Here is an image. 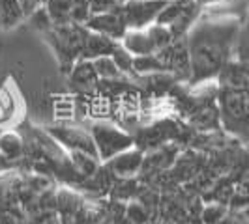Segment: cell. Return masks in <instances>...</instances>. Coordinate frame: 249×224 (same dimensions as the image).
Here are the masks:
<instances>
[{
    "instance_id": "obj_21",
    "label": "cell",
    "mask_w": 249,
    "mask_h": 224,
    "mask_svg": "<svg viewBox=\"0 0 249 224\" xmlns=\"http://www.w3.org/2000/svg\"><path fill=\"white\" fill-rule=\"evenodd\" d=\"M71 162H73L75 170L85 176H94L100 170V166H98L100 161L87 153H81V151H71Z\"/></svg>"
},
{
    "instance_id": "obj_30",
    "label": "cell",
    "mask_w": 249,
    "mask_h": 224,
    "mask_svg": "<svg viewBox=\"0 0 249 224\" xmlns=\"http://www.w3.org/2000/svg\"><path fill=\"white\" fill-rule=\"evenodd\" d=\"M197 2L202 6V4H208V2H219V0H197Z\"/></svg>"
},
{
    "instance_id": "obj_18",
    "label": "cell",
    "mask_w": 249,
    "mask_h": 224,
    "mask_svg": "<svg viewBox=\"0 0 249 224\" xmlns=\"http://www.w3.org/2000/svg\"><path fill=\"white\" fill-rule=\"evenodd\" d=\"M23 151H25V144H23V138L15 133H4L0 137V153L10 159V161H17L19 157H23Z\"/></svg>"
},
{
    "instance_id": "obj_15",
    "label": "cell",
    "mask_w": 249,
    "mask_h": 224,
    "mask_svg": "<svg viewBox=\"0 0 249 224\" xmlns=\"http://www.w3.org/2000/svg\"><path fill=\"white\" fill-rule=\"evenodd\" d=\"M41 6L53 25L71 23V0H41Z\"/></svg>"
},
{
    "instance_id": "obj_27",
    "label": "cell",
    "mask_w": 249,
    "mask_h": 224,
    "mask_svg": "<svg viewBox=\"0 0 249 224\" xmlns=\"http://www.w3.org/2000/svg\"><path fill=\"white\" fill-rule=\"evenodd\" d=\"M223 215H225L223 208H219V206H210V208H206L204 213H202V221H204V224H219L225 219Z\"/></svg>"
},
{
    "instance_id": "obj_5",
    "label": "cell",
    "mask_w": 249,
    "mask_h": 224,
    "mask_svg": "<svg viewBox=\"0 0 249 224\" xmlns=\"http://www.w3.org/2000/svg\"><path fill=\"white\" fill-rule=\"evenodd\" d=\"M88 133L94 140L100 162L109 161L114 155L133 148V137L129 133L122 131L120 127L109 124V122H96L90 127Z\"/></svg>"
},
{
    "instance_id": "obj_6",
    "label": "cell",
    "mask_w": 249,
    "mask_h": 224,
    "mask_svg": "<svg viewBox=\"0 0 249 224\" xmlns=\"http://www.w3.org/2000/svg\"><path fill=\"white\" fill-rule=\"evenodd\" d=\"M163 0H127L120 4V13L127 30H144L156 23L158 15L163 10Z\"/></svg>"
},
{
    "instance_id": "obj_31",
    "label": "cell",
    "mask_w": 249,
    "mask_h": 224,
    "mask_svg": "<svg viewBox=\"0 0 249 224\" xmlns=\"http://www.w3.org/2000/svg\"><path fill=\"white\" fill-rule=\"evenodd\" d=\"M124 2H127V0H118V4H124Z\"/></svg>"
},
{
    "instance_id": "obj_32",
    "label": "cell",
    "mask_w": 249,
    "mask_h": 224,
    "mask_svg": "<svg viewBox=\"0 0 249 224\" xmlns=\"http://www.w3.org/2000/svg\"><path fill=\"white\" fill-rule=\"evenodd\" d=\"M163 2H169V0H163Z\"/></svg>"
},
{
    "instance_id": "obj_24",
    "label": "cell",
    "mask_w": 249,
    "mask_h": 224,
    "mask_svg": "<svg viewBox=\"0 0 249 224\" xmlns=\"http://www.w3.org/2000/svg\"><path fill=\"white\" fill-rule=\"evenodd\" d=\"M125 221L129 224H146L148 223V211L144 204H129L124 213Z\"/></svg>"
},
{
    "instance_id": "obj_9",
    "label": "cell",
    "mask_w": 249,
    "mask_h": 224,
    "mask_svg": "<svg viewBox=\"0 0 249 224\" xmlns=\"http://www.w3.org/2000/svg\"><path fill=\"white\" fill-rule=\"evenodd\" d=\"M85 28H87L88 32L111 37L114 41H120V37L124 36L125 30H127L124 19H122V13H120V8H116L112 12L90 15L88 21L85 23Z\"/></svg>"
},
{
    "instance_id": "obj_22",
    "label": "cell",
    "mask_w": 249,
    "mask_h": 224,
    "mask_svg": "<svg viewBox=\"0 0 249 224\" xmlns=\"http://www.w3.org/2000/svg\"><path fill=\"white\" fill-rule=\"evenodd\" d=\"M111 58L122 75H135L133 73V56H131L120 43H118V45L114 47V50L111 52Z\"/></svg>"
},
{
    "instance_id": "obj_4",
    "label": "cell",
    "mask_w": 249,
    "mask_h": 224,
    "mask_svg": "<svg viewBox=\"0 0 249 224\" xmlns=\"http://www.w3.org/2000/svg\"><path fill=\"white\" fill-rule=\"evenodd\" d=\"M200 6L197 0H169L165 2L156 23L167 26L173 37H184L187 30L200 17Z\"/></svg>"
},
{
    "instance_id": "obj_14",
    "label": "cell",
    "mask_w": 249,
    "mask_h": 224,
    "mask_svg": "<svg viewBox=\"0 0 249 224\" xmlns=\"http://www.w3.org/2000/svg\"><path fill=\"white\" fill-rule=\"evenodd\" d=\"M118 43H120L133 58H135V56H146V54L156 52L144 30H125V34L120 37Z\"/></svg>"
},
{
    "instance_id": "obj_29",
    "label": "cell",
    "mask_w": 249,
    "mask_h": 224,
    "mask_svg": "<svg viewBox=\"0 0 249 224\" xmlns=\"http://www.w3.org/2000/svg\"><path fill=\"white\" fill-rule=\"evenodd\" d=\"M13 166V161L10 159H6L2 153H0V172H4V170H8V168H12Z\"/></svg>"
},
{
    "instance_id": "obj_23",
    "label": "cell",
    "mask_w": 249,
    "mask_h": 224,
    "mask_svg": "<svg viewBox=\"0 0 249 224\" xmlns=\"http://www.w3.org/2000/svg\"><path fill=\"white\" fill-rule=\"evenodd\" d=\"M90 15L92 12H90L88 0H71V23L85 26Z\"/></svg>"
},
{
    "instance_id": "obj_26",
    "label": "cell",
    "mask_w": 249,
    "mask_h": 224,
    "mask_svg": "<svg viewBox=\"0 0 249 224\" xmlns=\"http://www.w3.org/2000/svg\"><path fill=\"white\" fill-rule=\"evenodd\" d=\"M88 4H90V12H92V15H94V13L112 12V10L120 8L118 0H88Z\"/></svg>"
},
{
    "instance_id": "obj_19",
    "label": "cell",
    "mask_w": 249,
    "mask_h": 224,
    "mask_svg": "<svg viewBox=\"0 0 249 224\" xmlns=\"http://www.w3.org/2000/svg\"><path fill=\"white\" fill-rule=\"evenodd\" d=\"M144 32H146V36H148L150 43H152V47H154L156 52L165 49L167 45H171L173 39H175L173 34H171V30H169L167 26L158 25V23H152L150 26H146Z\"/></svg>"
},
{
    "instance_id": "obj_17",
    "label": "cell",
    "mask_w": 249,
    "mask_h": 224,
    "mask_svg": "<svg viewBox=\"0 0 249 224\" xmlns=\"http://www.w3.org/2000/svg\"><path fill=\"white\" fill-rule=\"evenodd\" d=\"M133 73L135 75H160L167 73L165 65L161 64L160 56L156 52L146 56H135L133 58Z\"/></svg>"
},
{
    "instance_id": "obj_12",
    "label": "cell",
    "mask_w": 249,
    "mask_h": 224,
    "mask_svg": "<svg viewBox=\"0 0 249 224\" xmlns=\"http://www.w3.org/2000/svg\"><path fill=\"white\" fill-rule=\"evenodd\" d=\"M116 45H118V41H114L111 37L88 32L87 37H85L83 50H81V58L83 60H96L100 56H111V52L114 50Z\"/></svg>"
},
{
    "instance_id": "obj_3",
    "label": "cell",
    "mask_w": 249,
    "mask_h": 224,
    "mask_svg": "<svg viewBox=\"0 0 249 224\" xmlns=\"http://www.w3.org/2000/svg\"><path fill=\"white\" fill-rule=\"evenodd\" d=\"M217 99H219V120L223 127L234 137L246 140L249 125L248 90L221 86Z\"/></svg>"
},
{
    "instance_id": "obj_20",
    "label": "cell",
    "mask_w": 249,
    "mask_h": 224,
    "mask_svg": "<svg viewBox=\"0 0 249 224\" xmlns=\"http://www.w3.org/2000/svg\"><path fill=\"white\" fill-rule=\"evenodd\" d=\"M92 65H94L96 75H98L100 80H114V79H120L122 77V73L114 65L111 56H100V58L92 60Z\"/></svg>"
},
{
    "instance_id": "obj_25",
    "label": "cell",
    "mask_w": 249,
    "mask_h": 224,
    "mask_svg": "<svg viewBox=\"0 0 249 224\" xmlns=\"http://www.w3.org/2000/svg\"><path fill=\"white\" fill-rule=\"evenodd\" d=\"M28 17H30V23H32V26H34L36 30H39L41 34H43V32H47L51 26H53L49 15H47V13H45V10H43V6L36 8L34 12L28 15Z\"/></svg>"
},
{
    "instance_id": "obj_11",
    "label": "cell",
    "mask_w": 249,
    "mask_h": 224,
    "mask_svg": "<svg viewBox=\"0 0 249 224\" xmlns=\"http://www.w3.org/2000/svg\"><path fill=\"white\" fill-rule=\"evenodd\" d=\"M68 80H70V88L75 94H90L100 84L92 60H83V58H79L73 64L71 71L68 73Z\"/></svg>"
},
{
    "instance_id": "obj_8",
    "label": "cell",
    "mask_w": 249,
    "mask_h": 224,
    "mask_svg": "<svg viewBox=\"0 0 249 224\" xmlns=\"http://www.w3.org/2000/svg\"><path fill=\"white\" fill-rule=\"evenodd\" d=\"M144 166V153L139 148H129L111 157L109 161L103 162V168L112 174L114 177L120 179H129L135 177L141 172V168Z\"/></svg>"
},
{
    "instance_id": "obj_2",
    "label": "cell",
    "mask_w": 249,
    "mask_h": 224,
    "mask_svg": "<svg viewBox=\"0 0 249 224\" xmlns=\"http://www.w3.org/2000/svg\"><path fill=\"white\" fill-rule=\"evenodd\" d=\"M88 30L83 25H75V23H68V25H53L43 32V36L51 45V49L54 50L58 64H60V71L68 75L71 71L73 64L81 58V50L85 45V37H87Z\"/></svg>"
},
{
    "instance_id": "obj_7",
    "label": "cell",
    "mask_w": 249,
    "mask_h": 224,
    "mask_svg": "<svg viewBox=\"0 0 249 224\" xmlns=\"http://www.w3.org/2000/svg\"><path fill=\"white\" fill-rule=\"evenodd\" d=\"M156 54L160 56L167 73L173 75L178 80H189L191 69H189V52H187L186 36L173 39L171 45L158 50Z\"/></svg>"
},
{
    "instance_id": "obj_1",
    "label": "cell",
    "mask_w": 249,
    "mask_h": 224,
    "mask_svg": "<svg viewBox=\"0 0 249 224\" xmlns=\"http://www.w3.org/2000/svg\"><path fill=\"white\" fill-rule=\"evenodd\" d=\"M240 34L242 25L236 17H199L186 34L191 69L189 82L199 84L215 79L225 67V64L234 58Z\"/></svg>"
},
{
    "instance_id": "obj_28",
    "label": "cell",
    "mask_w": 249,
    "mask_h": 224,
    "mask_svg": "<svg viewBox=\"0 0 249 224\" xmlns=\"http://www.w3.org/2000/svg\"><path fill=\"white\" fill-rule=\"evenodd\" d=\"M19 4H21V8H23L25 15L28 17V15L34 12L36 8L41 6V0H19Z\"/></svg>"
},
{
    "instance_id": "obj_16",
    "label": "cell",
    "mask_w": 249,
    "mask_h": 224,
    "mask_svg": "<svg viewBox=\"0 0 249 224\" xmlns=\"http://www.w3.org/2000/svg\"><path fill=\"white\" fill-rule=\"evenodd\" d=\"M26 15L19 4V0H0V26L13 28L23 23Z\"/></svg>"
},
{
    "instance_id": "obj_10",
    "label": "cell",
    "mask_w": 249,
    "mask_h": 224,
    "mask_svg": "<svg viewBox=\"0 0 249 224\" xmlns=\"http://www.w3.org/2000/svg\"><path fill=\"white\" fill-rule=\"evenodd\" d=\"M51 137L56 138L70 151H81V153H87L90 157H96L98 159L94 140L90 137V133L85 131V129H77V127H54V129H51Z\"/></svg>"
},
{
    "instance_id": "obj_13",
    "label": "cell",
    "mask_w": 249,
    "mask_h": 224,
    "mask_svg": "<svg viewBox=\"0 0 249 224\" xmlns=\"http://www.w3.org/2000/svg\"><path fill=\"white\" fill-rule=\"evenodd\" d=\"M221 86L225 88H248V67L244 60L232 58L231 62L225 64V67L217 75Z\"/></svg>"
}]
</instances>
